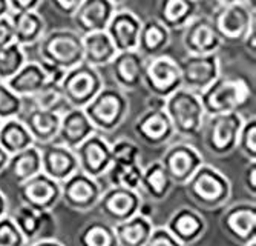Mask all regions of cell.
<instances>
[{"instance_id":"2","label":"cell","mask_w":256,"mask_h":246,"mask_svg":"<svg viewBox=\"0 0 256 246\" xmlns=\"http://www.w3.org/2000/svg\"><path fill=\"white\" fill-rule=\"evenodd\" d=\"M164 111L178 136L184 139H195L201 134L207 114L198 93L182 86L178 88L175 93L166 97Z\"/></svg>"},{"instance_id":"46","label":"cell","mask_w":256,"mask_h":246,"mask_svg":"<svg viewBox=\"0 0 256 246\" xmlns=\"http://www.w3.org/2000/svg\"><path fill=\"white\" fill-rule=\"evenodd\" d=\"M38 63L42 65V68L46 74V77H48L50 82H56V83H62L64 74H66V70L60 68V66L54 65V63H50V62H46V60H38Z\"/></svg>"},{"instance_id":"12","label":"cell","mask_w":256,"mask_h":246,"mask_svg":"<svg viewBox=\"0 0 256 246\" xmlns=\"http://www.w3.org/2000/svg\"><path fill=\"white\" fill-rule=\"evenodd\" d=\"M17 195L23 205H28L38 212L52 211L60 202V182L40 171L17 185Z\"/></svg>"},{"instance_id":"26","label":"cell","mask_w":256,"mask_h":246,"mask_svg":"<svg viewBox=\"0 0 256 246\" xmlns=\"http://www.w3.org/2000/svg\"><path fill=\"white\" fill-rule=\"evenodd\" d=\"M198 2L195 0H160L156 19L170 31L182 30L196 16Z\"/></svg>"},{"instance_id":"29","label":"cell","mask_w":256,"mask_h":246,"mask_svg":"<svg viewBox=\"0 0 256 246\" xmlns=\"http://www.w3.org/2000/svg\"><path fill=\"white\" fill-rule=\"evenodd\" d=\"M169 43H170V30H168L156 17L143 22L138 36L136 50L144 57L161 54L169 47Z\"/></svg>"},{"instance_id":"11","label":"cell","mask_w":256,"mask_h":246,"mask_svg":"<svg viewBox=\"0 0 256 246\" xmlns=\"http://www.w3.org/2000/svg\"><path fill=\"white\" fill-rule=\"evenodd\" d=\"M182 88L201 93L221 76V63L216 53L210 54H186L180 62Z\"/></svg>"},{"instance_id":"23","label":"cell","mask_w":256,"mask_h":246,"mask_svg":"<svg viewBox=\"0 0 256 246\" xmlns=\"http://www.w3.org/2000/svg\"><path fill=\"white\" fill-rule=\"evenodd\" d=\"M166 228L178 240L180 246L194 244L206 232V218L189 206H181L169 217Z\"/></svg>"},{"instance_id":"30","label":"cell","mask_w":256,"mask_h":246,"mask_svg":"<svg viewBox=\"0 0 256 246\" xmlns=\"http://www.w3.org/2000/svg\"><path fill=\"white\" fill-rule=\"evenodd\" d=\"M152 228V218H148L138 212L128 220L114 225L118 246H146Z\"/></svg>"},{"instance_id":"37","label":"cell","mask_w":256,"mask_h":246,"mask_svg":"<svg viewBox=\"0 0 256 246\" xmlns=\"http://www.w3.org/2000/svg\"><path fill=\"white\" fill-rule=\"evenodd\" d=\"M106 174L112 186H124L138 191L140 183H142L143 168L140 163H132V165L112 163Z\"/></svg>"},{"instance_id":"48","label":"cell","mask_w":256,"mask_h":246,"mask_svg":"<svg viewBox=\"0 0 256 246\" xmlns=\"http://www.w3.org/2000/svg\"><path fill=\"white\" fill-rule=\"evenodd\" d=\"M244 186H246V191L252 197L256 195V162L254 160H250L244 171Z\"/></svg>"},{"instance_id":"56","label":"cell","mask_w":256,"mask_h":246,"mask_svg":"<svg viewBox=\"0 0 256 246\" xmlns=\"http://www.w3.org/2000/svg\"><path fill=\"white\" fill-rule=\"evenodd\" d=\"M8 214V200H6V195L0 191V217H4Z\"/></svg>"},{"instance_id":"22","label":"cell","mask_w":256,"mask_h":246,"mask_svg":"<svg viewBox=\"0 0 256 246\" xmlns=\"http://www.w3.org/2000/svg\"><path fill=\"white\" fill-rule=\"evenodd\" d=\"M143 22L130 10H115L106 27V33L114 42L117 51L136 50L138 36Z\"/></svg>"},{"instance_id":"52","label":"cell","mask_w":256,"mask_h":246,"mask_svg":"<svg viewBox=\"0 0 256 246\" xmlns=\"http://www.w3.org/2000/svg\"><path fill=\"white\" fill-rule=\"evenodd\" d=\"M30 244H58V246H62L63 241L58 240L56 235H50V237H40V238H36V240H32Z\"/></svg>"},{"instance_id":"6","label":"cell","mask_w":256,"mask_h":246,"mask_svg":"<svg viewBox=\"0 0 256 246\" xmlns=\"http://www.w3.org/2000/svg\"><path fill=\"white\" fill-rule=\"evenodd\" d=\"M60 85L69 106L84 108L104 86V79L98 68L82 62L66 71Z\"/></svg>"},{"instance_id":"17","label":"cell","mask_w":256,"mask_h":246,"mask_svg":"<svg viewBox=\"0 0 256 246\" xmlns=\"http://www.w3.org/2000/svg\"><path fill=\"white\" fill-rule=\"evenodd\" d=\"M134 132L140 140L150 148L166 145L175 136L174 126L166 111L150 108H146L144 113L138 116L134 123Z\"/></svg>"},{"instance_id":"4","label":"cell","mask_w":256,"mask_h":246,"mask_svg":"<svg viewBox=\"0 0 256 246\" xmlns=\"http://www.w3.org/2000/svg\"><path fill=\"white\" fill-rule=\"evenodd\" d=\"M129 99L118 86H103L83 109L96 131L112 132L129 114Z\"/></svg>"},{"instance_id":"5","label":"cell","mask_w":256,"mask_h":246,"mask_svg":"<svg viewBox=\"0 0 256 246\" xmlns=\"http://www.w3.org/2000/svg\"><path fill=\"white\" fill-rule=\"evenodd\" d=\"M38 57L68 71L83 62L82 34L71 30H54L43 34L38 40Z\"/></svg>"},{"instance_id":"34","label":"cell","mask_w":256,"mask_h":246,"mask_svg":"<svg viewBox=\"0 0 256 246\" xmlns=\"http://www.w3.org/2000/svg\"><path fill=\"white\" fill-rule=\"evenodd\" d=\"M34 139L25 122L18 117L6 119L0 125V146L10 155L34 145Z\"/></svg>"},{"instance_id":"55","label":"cell","mask_w":256,"mask_h":246,"mask_svg":"<svg viewBox=\"0 0 256 246\" xmlns=\"http://www.w3.org/2000/svg\"><path fill=\"white\" fill-rule=\"evenodd\" d=\"M215 8L221 7H228V5H235V4H242V0H208Z\"/></svg>"},{"instance_id":"3","label":"cell","mask_w":256,"mask_h":246,"mask_svg":"<svg viewBox=\"0 0 256 246\" xmlns=\"http://www.w3.org/2000/svg\"><path fill=\"white\" fill-rule=\"evenodd\" d=\"M252 97V89L246 79L236 76H220L200 93L207 116L240 111Z\"/></svg>"},{"instance_id":"54","label":"cell","mask_w":256,"mask_h":246,"mask_svg":"<svg viewBox=\"0 0 256 246\" xmlns=\"http://www.w3.org/2000/svg\"><path fill=\"white\" fill-rule=\"evenodd\" d=\"M8 160H10V154L2 146H0V174L5 172L6 165H8Z\"/></svg>"},{"instance_id":"28","label":"cell","mask_w":256,"mask_h":246,"mask_svg":"<svg viewBox=\"0 0 256 246\" xmlns=\"http://www.w3.org/2000/svg\"><path fill=\"white\" fill-rule=\"evenodd\" d=\"M82 40H83V62L96 66V68L108 66L115 57V54L118 53L106 30L82 34Z\"/></svg>"},{"instance_id":"36","label":"cell","mask_w":256,"mask_h":246,"mask_svg":"<svg viewBox=\"0 0 256 246\" xmlns=\"http://www.w3.org/2000/svg\"><path fill=\"white\" fill-rule=\"evenodd\" d=\"M30 100H31L32 106H36V108L57 111V113L66 111L68 109L66 106H69L66 102V97L63 94L62 85L56 83V82H46L34 96L30 97Z\"/></svg>"},{"instance_id":"59","label":"cell","mask_w":256,"mask_h":246,"mask_svg":"<svg viewBox=\"0 0 256 246\" xmlns=\"http://www.w3.org/2000/svg\"><path fill=\"white\" fill-rule=\"evenodd\" d=\"M195 2H200V0H195Z\"/></svg>"},{"instance_id":"45","label":"cell","mask_w":256,"mask_h":246,"mask_svg":"<svg viewBox=\"0 0 256 246\" xmlns=\"http://www.w3.org/2000/svg\"><path fill=\"white\" fill-rule=\"evenodd\" d=\"M83 0H50L51 7L64 17H72V14L76 13V10L80 7V4Z\"/></svg>"},{"instance_id":"53","label":"cell","mask_w":256,"mask_h":246,"mask_svg":"<svg viewBox=\"0 0 256 246\" xmlns=\"http://www.w3.org/2000/svg\"><path fill=\"white\" fill-rule=\"evenodd\" d=\"M138 214H142L148 218H152L154 217V205L150 202H143L142 200V203H140V208H138Z\"/></svg>"},{"instance_id":"24","label":"cell","mask_w":256,"mask_h":246,"mask_svg":"<svg viewBox=\"0 0 256 246\" xmlns=\"http://www.w3.org/2000/svg\"><path fill=\"white\" fill-rule=\"evenodd\" d=\"M92 132H96V128L88 119L84 109L71 106L62 114L60 128L56 140L76 149Z\"/></svg>"},{"instance_id":"50","label":"cell","mask_w":256,"mask_h":246,"mask_svg":"<svg viewBox=\"0 0 256 246\" xmlns=\"http://www.w3.org/2000/svg\"><path fill=\"white\" fill-rule=\"evenodd\" d=\"M242 43L246 45V50L254 57V51H256V27L254 25L250 28V31L247 33V36H246Z\"/></svg>"},{"instance_id":"8","label":"cell","mask_w":256,"mask_h":246,"mask_svg":"<svg viewBox=\"0 0 256 246\" xmlns=\"http://www.w3.org/2000/svg\"><path fill=\"white\" fill-rule=\"evenodd\" d=\"M142 85L146 86L149 94L160 96L162 99L169 97L182 86L178 62L162 53L146 57Z\"/></svg>"},{"instance_id":"20","label":"cell","mask_w":256,"mask_h":246,"mask_svg":"<svg viewBox=\"0 0 256 246\" xmlns=\"http://www.w3.org/2000/svg\"><path fill=\"white\" fill-rule=\"evenodd\" d=\"M146 57L138 50L118 51L109 63L112 79L123 91H134L143 83V70Z\"/></svg>"},{"instance_id":"9","label":"cell","mask_w":256,"mask_h":246,"mask_svg":"<svg viewBox=\"0 0 256 246\" xmlns=\"http://www.w3.org/2000/svg\"><path fill=\"white\" fill-rule=\"evenodd\" d=\"M212 24L222 43H242L250 28L254 25V10L246 4H235L215 8Z\"/></svg>"},{"instance_id":"47","label":"cell","mask_w":256,"mask_h":246,"mask_svg":"<svg viewBox=\"0 0 256 246\" xmlns=\"http://www.w3.org/2000/svg\"><path fill=\"white\" fill-rule=\"evenodd\" d=\"M14 42V31L10 16L0 17V47H5Z\"/></svg>"},{"instance_id":"41","label":"cell","mask_w":256,"mask_h":246,"mask_svg":"<svg viewBox=\"0 0 256 246\" xmlns=\"http://www.w3.org/2000/svg\"><path fill=\"white\" fill-rule=\"evenodd\" d=\"M23 108V99L17 96L6 82L0 80V120L18 117Z\"/></svg>"},{"instance_id":"13","label":"cell","mask_w":256,"mask_h":246,"mask_svg":"<svg viewBox=\"0 0 256 246\" xmlns=\"http://www.w3.org/2000/svg\"><path fill=\"white\" fill-rule=\"evenodd\" d=\"M224 234L241 246H254L256 241V205L235 203L228 206L220 220Z\"/></svg>"},{"instance_id":"1","label":"cell","mask_w":256,"mask_h":246,"mask_svg":"<svg viewBox=\"0 0 256 246\" xmlns=\"http://www.w3.org/2000/svg\"><path fill=\"white\" fill-rule=\"evenodd\" d=\"M192 202L206 211L224 206L232 195V185L224 172L202 163L182 185Z\"/></svg>"},{"instance_id":"25","label":"cell","mask_w":256,"mask_h":246,"mask_svg":"<svg viewBox=\"0 0 256 246\" xmlns=\"http://www.w3.org/2000/svg\"><path fill=\"white\" fill-rule=\"evenodd\" d=\"M10 19L14 31V42L23 48L38 43L44 34V19L37 11H11Z\"/></svg>"},{"instance_id":"32","label":"cell","mask_w":256,"mask_h":246,"mask_svg":"<svg viewBox=\"0 0 256 246\" xmlns=\"http://www.w3.org/2000/svg\"><path fill=\"white\" fill-rule=\"evenodd\" d=\"M5 171L10 172L11 178L17 185L38 174L42 171L40 148L34 143L16 154H11Z\"/></svg>"},{"instance_id":"10","label":"cell","mask_w":256,"mask_h":246,"mask_svg":"<svg viewBox=\"0 0 256 246\" xmlns=\"http://www.w3.org/2000/svg\"><path fill=\"white\" fill-rule=\"evenodd\" d=\"M60 200H63L69 209L77 212H88L94 209L103 192L97 178L80 169L60 182Z\"/></svg>"},{"instance_id":"14","label":"cell","mask_w":256,"mask_h":246,"mask_svg":"<svg viewBox=\"0 0 256 246\" xmlns=\"http://www.w3.org/2000/svg\"><path fill=\"white\" fill-rule=\"evenodd\" d=\"M160 162L168 171L174 185H184L204 163V159L194 145L181 142L168 146Z\"/></svg>"},{"instance_id":"16","label":"cell","mask_w":256,"mask_h":246,"mask_svg":"<svg viewBox=\"0 0 256 246\" xmlns=\"http://www.w3.org/2000/svg\"><path fill=\"white\" fill-rule=\"evenodd\" d=\"M74 151L78 160V169L90 177L98 178L104 175L112 165L110 145L97 131L92 132Z\"/></svg>"},{"instance_id":"44","label":"cell","mask_w":256,"mask_h":246,"mask_svg":"<svg viewBox=\"0 0 256 246\" xmlns=\"http://www.w3.org/2000/svg\"><path fill=\"white\" fill-rule=\"evenodd\" d=\"M146 246H180V243L166 226H160L152 228Z\"/></svg>"},{"instance_id":"19","label":"cell","mask_w":256,"mask_h":246,"mask_svg":"<svg viewBox=\"0 0 256 246\" xmlns=\"http://www.w3.org/2000/svg\"><path fill=\"white\" fill-rule=\"evenodd\" d=\"M222 45L210 17H194L182 28V47L188 54L216 53Z\"/></svg>"},{"instance_id":"42","label":"cell","mask_w":256,"mask_h":246,"mask_svg":"<svg viewBox=\"0 0 256 246\" xmlns=\"http://www.w3.org/2000/svg\"><path fill=\"white\" fill-rule=\"evenodd\" d=\"M236 148L248 160H256V119L252 117L242 122L238 134Z\"/></svg>"},{"instance_id":"27","label":"cell","mask_w":256,"mask_h":246,"mask_svg":"<svg viewBox=\"0 0 256 246\" xmlns=\"http://www.w3.org/2000/svg\"><path fill=\"white\" fill-rule=\"evenodd\" d=\"M60 119L62 113L32 106L23 122H25L26 128L30 129L34 142L42 145L56 140L60 128Z\"/></svg>"},{"instance_id":"21","label":"cell","mask_w":256,"mask_h":246,"mask_svg":"<svg viewBox=\"0 0 256 246\" xmlns=\"http://www.w3.org/2000/svg\"><path fill=\"white\" fill-rule=\"evenodd\" d=\"M117 5L112 0H83L72 14L74 25L80 34L106 30Z\"/></svg>"},{"instance_id":"40","label":"cell","mask_w":256,"mask_h":246,"mask_svg":"<svg viewBox=\"0 0 256 246\" xmlns=\"http://www.w3.org/2000/svg\"><path fill=\"white\" fill-rule=\"evenodd\" d=\"M110 157H112V163H120V165L140 163V160H142V149L132 140L120 139L110 145Z\"/></svg>"},{"instance_id":"31","label":"cell","mask_w":256,"mask_h":246,"mask_svg":"<svg viewBox=\"0 0 256 246\" xmlns=\"http://www.w3.org/2000/svg\"><path fill=\"white\" fill-rule=\"evenodd\" d=\"M46 82L50 80L46 77L42 65L38 62L28 60L23 63L22 68L11 79L6 80L8 86L22 99H30L31 96H34Z\"/></svg>"},{"instance_id":"33","label":"cell","mask_w":256,"mask_h":246,"mask_svg":"<svg viewBox=\"0 0 256 246\" xmlns=\"http://www.w3.org/2000/svg\"><path fill=\"white\" fill-rule=\"evenodd\" d=\"M140 188H143L154 202H161L172 191L174 182L169 177L168 171L164 169V166H162V163L158 160L143 169Z\"/></svg>"},{"instance_id":"60","label":"cell","mask_w":256,"mask_h":246,"mask_svg":"<svg viewBox=\"0 0 256 246\" xmlns=\"http://www.w3.org/2000/svg\"><path fill=\"white\" fill-rule=\"evenodd\" d=\"M0 125H2V120H0Z\"/></svg>"},{"instance_id":"38","label":"cell","mask_w":256,"mask_h":246,"mask_svg":"<svg viewBox=\"0 0 256 246\" xmlns=\"http://www.w3.org/2000/svg\"><path fill=\"white\" fill-rule=\"evenodd\" d=\"M26 62L25 48L17 42L0 47V80L6 82L11 79Z\"/></svg>"},{"instance_id":"39","label":"cell","mask_w":256,"mask_h":246,"mask_svg":"<svg viewBox=\"0 0 256 246\" xmlns=\"http://www.w3.org/2000/svg\"><path fill=\"white\" fill-rule=\"evenodd\" d=\"M12 220L16 221V225L22 232L23 238H25L26 244H30L34 238L38 237L42 228V212L22 203V206L14 212Z\"/></svg>"},{"instance_id":"15","label":"cell","mask_w":256,"mask_h":246,"mask_svg":"<svg viewBox=\"0 0 256 246\" xmlns=\"http://www.w3.org/2000/svg\"><path fill=\"white\" fill-rule=\"evenodd\" d=\"M140 203H142V197L136 189L110 185L109 189L102 192L96 208L109 223L115 225L136 214Z\"/></svg>"},{"instance_id":"43","label":"cell","mask_w":256,"mask_h":246,"mask_svg":"<svg viewBox=\"0 0 256 246\" xmlns=\"http://www.w3.org/2000/svg\"><path fill=\"white\" fill-rule=\"evenodd\" d=\"M26 244L16 221L8 214L0 217V246H22Z\"/></svg>"},{"instance_id":"35","label":"cell","mask_w":256,"mask_h":246,"mask_svg":"<svg viewBox=\"0 0 256 246\" xmlns=\"http://www.w3.org/2000/svg\"><path fill=\"white\" fill-rule=\"evenodd\" d=\"M78 243L82 246H118L114 225L106 221H90L80 231Z\"/></svg>"},{"instance_id":"57","label":"cell","mask_w":256,"mask_h":246,"mask_svg":"<svg viewBox=\"0 0 256 246\" xmlns=\"http://www.w3.org/2000/svg\"><path fill=\"white\" fill-rule=\"evenodd\" d=\"M11 7H10V0H0V17L10 16Z\"/></svg>"},{"instance_id":"49","label":"cell","mask_w":256,"mask_h":246,"mask_svg":"<svg viewBox=\"0 0 256 246\" xmlns=\"http://www.w3.org/2000/svg\"><path fill=\"white\" fill-rule=\"evenodd\" d=\"M43 0H10L11 11H37Z\"/></svg>"},{"instance_id":"58","label":"cell","mask_w":256,"mask_h":246,"mask_svg":"<svg viewBox=\"0 0 256 246\" xmlns=\"http://www.w3.org/2000/svg\"><path fill=\"white\" fill-rule=\"evenodd\" d=\"M242 4H246L248 8L254 10V0H242Z\"/></svg>"},{"instance_id":"51","label":"cell","mask_w":256,"mask_h":246,"mask_svg":"<svg viewBox=\"0 0 256 246\" xmlns=\"http://www.w3.org/2000/svg\"><path fill=\"white\" fill-rule=\"evenodd\" d=\"M164 105H166V99H162L160 96H154V94H150L149 99L146 100V108H150V109H164Z\"/></svg>"},{"instance_id":"7","label":"cell","mask_w":256,"mask_h":246,"mask_svg":"<svg viewBox=\"0 0 256 246\" xmlns=\"http://www.w3.org/2000/svg\"><path fill=\"white\" fill-rule=\"evenodd\" d=\"M244 119L238 111L207 116L202 131L204 145L214 155H227L236 149L238 134Z\"/></svg>"},{"instance_id":"18","label":"cell","mask_w":256,"mask_h":246,"mask_svg":"<svg viewBox=\"0 0 256 246\" xmlns=\"http://www.w3.org/2000/svg\"><path fill=\"white\" fill-rule=\"evenodd\" d=\"M42 172L57 182H63L78 169L76 151L57 140L42 143L40 146Z\"/></svg>"}]
</instances>
